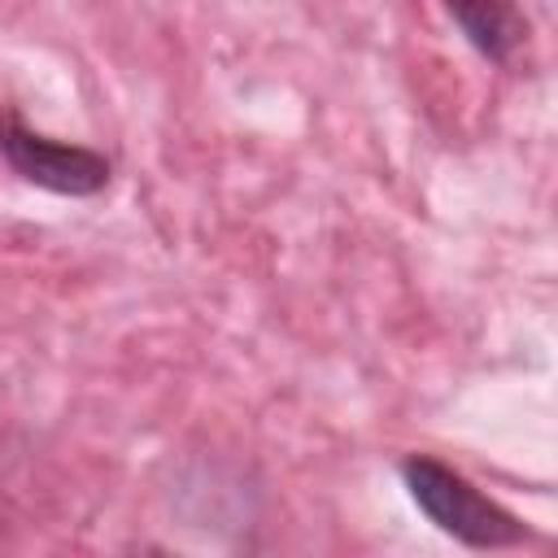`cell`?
Wrapping results in <instances>:
<instances>
[{
    "label": "cell",
    "mask_w": 558,
    "mask_h": 558,
    "mask_svg": "<svg viewBox=\"0 0 558 558\" xmlns=\"http://www.w3.org/2000/svg\"><path fill=\"white\" fill-rule=\"evenodd\" d=\"M401 484L410 501L466 549H510L532 536L519 514H510L501 501H493L484 488H475L462 471L445 466L440 458L410 453L401 462Z\"/></svg>",
    "instance_id": "obj_1"
},
{
    "label": "cell",
    "mask_w": 558,
    "mask_h": 558,
    "mask_svg": "<svg viewBox=\"0 0 558 558\" xmlns=\"http://www.w3.org/2000/svg\"><path fill=\"white\" fill-rule=\"evenodd\" d=\"M462 39L493 65H514L527 44V13L519 0H440Z\"/></svg>",
    "instance_id": "obj_3"
},
{
    "label": "cell",
    "mask_w": 558,
    "mask_h": 558,
    "mask_svg": "<svg viewBox=\"0 0 558 558\" xmlns=\"http://www.w3.org/2000/svg\"><path fill=\"white\" fill-rule=\"evenodd\" d=\"M0 157L22 174L26 183L57 192V196H96L109 183V161L105 153L87 144H65L52 135L31 131L17 113L0 118Z\"/></svg>",
    "instance_id": "obj_2"
}]
</instances>
